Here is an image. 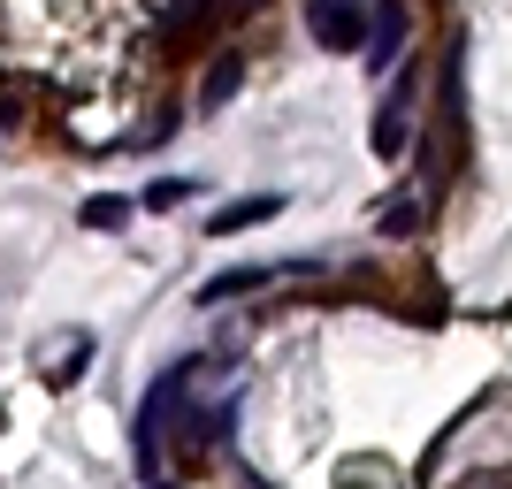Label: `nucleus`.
Listing matches in <instances>:
<instances>
[{"instance_id": "obj_3", "label": "nucleus", "mask_w": 512, "mask_h": 489, "mask_svg": "<svg viewBox=\"0 0 512 489\" xmlns=\"http://www.w3.org/2000/svg\"><path fill=\"white\" fill-rule=\"evenodd\" d=\"M413 85H421V69H413L406 85L383 100V115H375V153H406L413 146V123H406V100H413Z\"/></svg>"}, {"instance_id": "obj_1", "label": "nucleus", "mask_w": 512, "mask_h": 489, "mask_svg": "<svg viewBox=\"0 0 512 489\" xmlns=\"http://www.w3.org/2000/svg\"><path fill=\"white\" fill-rule=\"evenodd\" d=\"M306 31H314L321 54H360V46H367V8H337V0H321V8H306Z\"/></svg>"}, {"instance_id": "obj_7", "label": "nucleus", "mask_w": 512, "mask_h": 489, "mask_svg": "<svg viewBox=\"0 0 512 489\" xmlns=\"http://www.w3.org/2000/svg\"><path fill=\"white\" fill-rule=\"evenodd\" d=\"M77 222H85V230H123V222H130V199L123 192H92L85 207H77Z\"/></svg>"}, {"instance_id": "obj_9", "label": "nucleus", "mask_w": 512, "mask_h": 489, "mask_svg": "<svg viewBox=\"0 0 512 489\" xmlns=\"http://www.w3.org/2000/svg\"><path fill=\"white\" fill-rule=\"evenodd\" d=\"M192 192H199L192 176H161V184H153V192H146V207H153V214H169V207H184V199H192Z\"/></svg>"}, {"instance_id": "obj_6", "label": "nucleus", "mask_w": 512, "mask_h": 489, "mask_svg": "<svg viewBox=\"0 0 512 489\" xmlns=\"http://www.w3.org/2000/svg\"><path fill=\"white\" fill-rule=\"evenodd\" d=\"M237 85H245V62H237V54H214L207 85H199V107H222V100H237Z\"/></svg>"}, {"instance_id": "obj_11", "label": "nucleus", "mask_w": 512, "mask_h": 489, "mask_svg": "<svg viewBox=\"0 0 512 489\" xmlns=\"http://www.w3.org/2000/svg\"><path fill=\"white\" fill-rule=\"evenodd\" d=\"M0 130H23V92H0Z\"/></svg>"}, {"instance_id": "obj_10", "label": "nucleus", "mask_w": 512, "mask_h": 489, "mask_svg": "<svg viewBox=\"0 0 512 489\" xmlns=\"http://www.w3.org/2000/svg\"><path fill=\"white\" fill-rule=\"evenodd\" d=\"M421 230V207H413V199H398V207L383 214V237H413Z\"/></svg>"}, {"instance_id": "obj_5", "label": "nucleus", "mask_w": 512, "mask_h": 489, "mask_svg": "<svg viewBox=\"0 0 512 489\" xmlns=\"http://www.w3.org/2000/svg\"><path fill=\"white\" fill-rule=\"evenodd\" d=\"M268 214H283V199H237V207H222L207 222V237H237V230H253V222H268Z\"/></svg>"}, {"instance_id": "obj_2", "label": "nucleus", "mask_w": 512, "mask_h": 489, "mask_svg": "<svg viewBox=\"0 0 512 489\" xmlns=\"http://www.w3.org/2000/svg\"><path fill=\"white\" fill-rule=\"evenodd\" d=\"M398 46H406V8H367V46H360V62H367V69H390V62H398Z\"/></svg>"}, {"instance_id": "obj_4", "label": "nucleus", "mask_w": 512, "mask_h": 489, "mask_svg": "<svg viewBox=\"0 0 512 489\" xmlns=\"http://www.w3.org/2000/svg\"><path fill=\"white\" fill-rule=\"evenodd\" d=\"M276 276H291V268H230V276L199 283V306H230L237 291H260V283H276Z\"/></svg>"}, {"instance_id": "obj_8", "label": "nucleus", "mask_w": 512, "mask_h": 489, "mask_svg": "<svg viewBox=\"0 0 512 489\" xmlns=\"http://www.w3.org/2000/svg\"><path fill=\"white\" fill-rule=\"evenodd\" d=\"M85 360H92V337H69V352H62V360H46V367H39V375H46V390H69L77 375H85Z\"/></svg>"}]
</instances>
